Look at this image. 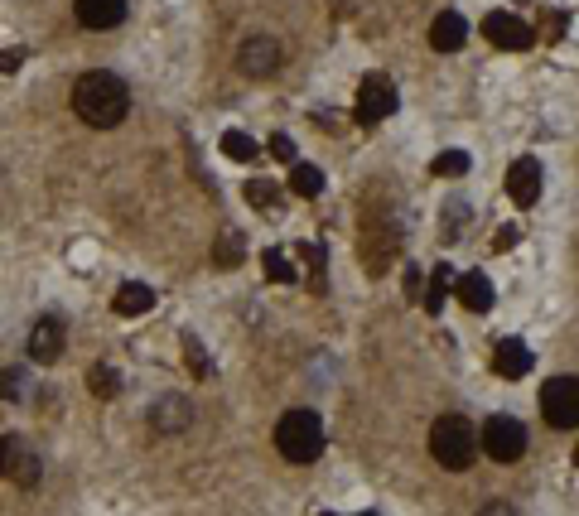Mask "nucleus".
I'll list each match as a JSON object with an SVG mask.
<instances>
[{"instance_id":"obj_16","label":"nucleus","mask_w":579,"mask_h":516,"mask_svg":"<svg viewBox=\"0 0 579 516\" xmlns=\"http://www.w3.org/2000/svg\"><path fill=\"white\" fill-rule=\"evenodd\" d=\"M454 295H459L464 309L488 314V309H493V280H488L483 271H469V275H459V280H454Z\"/></svg>"},{"instance_id":"obj_28","label":"nucleus","mask_w":579,"mask_h":516,"mask_svg":"<svg viewBox=\"0 0 579 516\" xmlns=\"http://www.w3.org/2000/svg\"><path fill=\"white\" fill-rule=\"evenodd\" d=\"M300 256H304V266L314 271V290H324V266H329V256H324V246H300Z\"/></svg>"},{"instance_id":"obj_27","label":"nucleus","mask_w":579,"mask_h":516,"mask_svg":"<svg viewBox=\"0 0 579 516\" xmlns=\"http://www.w3.org/2000/svg\"><path fill=\"white\" fill-rule=\"evenodd\" d=\"M25 372H20V367H5V372H0V401H20V396H25Z\"/></svg>"},{"instance_id":"obj_33","label":"nucleus","mask_w":579,"mask_h":516,"mask_svg":"<svg viewBox=\"0 0 579 516\" xmlns=\"http://www.w3.org/2000/svg\"><path fill=\"white\" fill-rule=\"evenodd\" d=\"M478 516H517V512H512L507 502H488V507H483V512H478Z\"/></svg>"},{"instance_id":"obj_15","label":"nucleus","mask_w":579,"mask_h":516,"mask_svg":"<svg viewBox=\"0 0 579 516\" xmlns=\"http://www.w3.org/2000/svg\"><path fill=\"white\" fill-rule=\"evenodd\" d=\"M464 39H469V25H464L459 10H444L440 20L430 25V49H435V54H459Z\"/></svg>"},{"instance_id":"obj_29","label":"nucleus","mask_w":579,"mask_h":516,"mask_svg":"<svg viewBox=\"0 0 579 516\" xmlns=\"http://www.w3.org/2000/svg\"><path fill=\"white\" fill-rule=\"evenodd\" d=\"M184 357H189L193 377H208V357H203V348H198V338H184Z\"/></svg>"},{"instance_id":"obj_11","label":"nucleus","mask_w":579,"mask_h":516,"mask_svg":"<svg viewBox=\"0 0 579 516\" xmlns=\"http://www.w3.org/2000/svg\"><path fill=\"white\" fill-rule=\"evenodd\" d=\"M63 343H68V328L58 324L54 314L39 319V324L29 328V362H39V367L58 362V357H63Z\"/></svg>"},{"instance_id":"obj_25","label":"nucleus","mask_w":579,"mask_h":516,"mask_svg":"<svg viewBox=\"0 0 579 516\" xmlns=\"http://www.w3.org/2000/svg\"><path fill=\"white\" fill-rule=\"evenodd\" d=\"M430 174H440V179H459V174H469V155H464V150H444L440 160L430 164Z\"/></svg>"},{"instance_id":"obj_26","label":"nucleus","mask_w":579,"mask_h":516,"mask_svg":"<svg viewBox=\"0 0 579 516\" xmlns=\"http://www.w3.org/2000/svg\"><path fill=\"white\" fill-rule=\"evenodd\" d=\"M276 193L280 189L271 184V179H251V184H247V203H251V208H266V213H271V208L280 203Z\"/></svg>"},{"instance_id":"obj_1","label":"nucleus","mask_w":579,"mask_h":516,"mask_svg":"<svg viewBox=\"0 0 579 516\" xmlns=\"http://www.w3.org/2000/svg\"><path fill=\"white\" fill-rule=\"evenodd\" d=\"M73 111L83 116L87 126L111 131V126H121L126 111H131V87L116 78V73H83L78 87H73Z\"/></svg>"},{"instance_id":"obj_3","label":"nucleus","mask_w":579,"mask_h":516,"mask_svg":"<svg viewBox=\"0 0 579 516\" xmlns=\"http://www.w3.org/2000/svg\"><path fill=\"white\" fill-rule=\"evenodd\" d=\"M430 454L435 463H444L449 473H464L478 454V430H473L464 415H440L435 425H430Z\"/></svg>"},{"instance_id":"obj_24","label":"nucleus","mask_w":579,"mask_h":516,"mask_svg":"<svg viewBox=\"0 0 579 516\" xmlns=\"http://www.w3.org/2000/svg\"><path fill=\"white\" fill-rule=\"evenodd\" d=\"M261 266H266V275H271L276 285H290V280H295V266H290V256H285L280 246H266V256H261Z\"/></svg>"},{"instance_id":"obj_17","label":"nucleus","mask_w":579,"mask_h":516,"mask_svg":"<svg viewBox=\"0 0 579 516\" xmlns=\"http://www.w3.org/2000/svg\"><path fill=\"white\" fill-rule=\"evenodd\" d=\"M121 20H126V0H78L83 29H116Z\"/></svg>"},{"instance_id":"obj_31","label":"nucleus","mask_w":579,"mask_h":516,"mask_svg":"<svg viewBox=\"0 0 579 516\" xmlns=\"http://www.w3.org/2000/svg\"><path fill=\"white\" fill-rule=\"evenodd\" d=\"M406 295L425 299V280H420V266H406Z\"/></svg>"},{"instance_id":"obj_7","label":"nucleus","mask_w":579,"mask_h":516,"mask_svg":"<svg viewBox=\"0 0 579 516\" xmlns=\"http://www.w3.org/2000/svg\"><path fill=\"white\" fill-rule=\"evenodd\" d=\"M39 454L29 449L20 435H5L0 439V478H10V483H20V488H34L39 483Z\"/></svg>"},{"instance_id":"obj_35","label":"nucleus","mask_w":579,"mask_h":516,"mask_svg":"<svg viewBox=\"0 0 579 516\" xmlns=\"http://www.w3.org/2000/svg\"><path fill=\"white\" fill-rule=\"evenodd\" d=\"M324 516H329V512H324ZM362 516H372V512H362Z\"/></svg>"},{"instance_id":"obj_36","label":"nucleus","mask_w":579,"mask_h":516,"mask_svg":"<svg viewBox=\"0 0 579 516\" xmlns=\"http://www.w3.org/2000/svg\"><path fill=\"white\" fill-rule=\"evenodd\" d=\"M575 463H579V449H575Z\"/></svg>"},{"instance_id":"obj_2","label":"nucleus","mask_w":579,"mask_h":516,"mask_svg":"<svg viewBox=\"0 0 579 516\" xmlns=\"http://www.w3.org/2000/svg\"><path fill=\"white\" fill-rule=\"evenodd\" d=\"M276 449H280V459L300 463V468L314 463L324 454V420L314 410H285L276 425Z\"/></svg>"},{"instance_id":"obj_22","label":"nucleus","mask_w":579,"mask_h":516,"mask_svg":"<svg viewBox=\"0 0 579 516\" xmlns=\"http://www.w3.org/2000/svg\"><path fill=\"white\" fill-rule=\"evenodd\" d=\"M222 155L237 164H251V160H261V145H256L247 131H227V136H222Z\"/></svg>"},{"instance_id":"obj_14","label":"nucleus","mask_w":579,"mask_h":516,"mask_svg":"<svg viewBox=\"0 0 579 516\" xmlns=\"http://www.w3.org/2000/svg\"><path fill=\"white\" fill-rule=\"evenodd\" d=\"M531 362H536V357H531V348H526L522 338H502L493 348V372L507 381H522L526 372H531Z\"/></svg>"},{"instance_id":"obj_21","label":"nucleus","mask_w":579,"mask_h":516,"mask_svg":"<svg viewBox=\"0 0 579 516\" xmlns=\"http://www.w3.org/2000/svg\"><path fill=\"white\" fill-rule=\"evenodd\" d=\"M242 251H247V242H242V232H222L218 242H213V266H222V271H232V266H242Z\"/></svg>"},{"instance_id":"obj_9","label":"nucleus","mask_w":579,"mask_h":516,"mask_svg":"<svg viewBox=\"0 0 579 516\" xmlns=\"http://www.w3.org/2000/svg\"><path fill=\"white\" fill-rule=\"evenodd\" d=\"M362 261H367V271L382 275L391 261H396V222L382 218V222H367L362 227Z\"/></svg>"},{"instance_id":"obj_10","label":"nucleus","mask_w":579,"mask_h":516,"mask_svg":"<svg viewBox=\"0 0 579 516\" xmlns=\"http://www.w3.org/2000/svg\"><path fill=\"white\" fill-rule=\"evenodd\" d=\"M483 34L493 39L497 49H512V54L536 44V29L526 25V20H517V15H507V10H493V15L483 20Z\"/></svg>"},{"instance_id":"obj_18","label":"nucleus","mask_w":579,"mask_h":516,"mask_svg":"<svg viewBox=\"0 0 579 516\" xmlns=\"http://www.w3.org/2000/svg\"><path fill=\"white\" fill-rule=\"evenodd\" d=\"M111 309L121 314V319H140V314H150L155 309V290L150 285H140V280H126L116 299H111Z\"/></svg>"},{"instance_id":"obj_8","label":"nucleus","mask_w":579,"mask_h":516,"mask_svg":"<svg viewBox=\"0 0 579 516\" xmlns=\"http://www.w3.org/2000/svg\"><path fill=\"white\" fill-rule=\"evenodd\" d=\"M280 58L285 54H280V44L271 34H251L247 44L237 49V73H242V78H271L280 68Z\"/></svg>"},{"instance_id":"obj_23","label":"nucleus","mask_w":579,"mask_h":516,"mask_svg":"<svg viewBox=\"0 0 579 516\" xmlns=\"http://www.w3.org/2000/svg\"><path fill=\"white\" fill-rule=\"evenodd\" d=\"M87 391H92V396H102V401H111V396L121 391V377L111 372L107 362H97V367L87 372Z\"/></svg>"},{"instance_id":"obj_30","label":"nucleus","mask_w":579,"mask_h":516,"mask_svg":"<svg viewBox=\"0 0 579 516\" xmlns=\"http://www.w3.org/2000/svg\"><path fill=\"white\" fill-rule=\"evenodd\" d=\"M266 150H271V160L295 164V140H290V136H271V145H266Z\"/></svg>"},{"instance_id":"obj_20","label":"nucleus","mask_w":579,"mask_h":516,"mask_svg":"<svg viewBox=\"0 0 579 516\" xmlns=\"http://www.w3.org/2000/svg\"><path fill=\"white\" fill-rule=\"evenodd\" d=\"M290 193H300V198H319V193H324V169L295 160V164H290Z\"/></svg>"},{"instance_id":"obj_5","label":"nucleus","mask_w":579,"mask_h":516,"mask_svg":"<svg viewBox=\"0 0 579 516\" xmlns=\"http://www.w3.org/2000/svg\"><path fill=\"white\" fill-rule=\"evenodd\" d=\"M483 454L493 463H517L526 454V425L517 415H493L488 425H483Z\"/></svg>"},{"instance_id":"obj_34","label":"nucleus","mask_w":579,"mask_h":516,"mask_svg":"<svg viewBox=\"0 0 579 516\" xmlns=\"http://www.w3.org/2000/svg\"><path fill=\"white\" fill-rule=\"evenodd\" d=\"M512 242H517V227H502V237H497V251H507Z\"/></svg>"},{"instance_id":"obj_19","label":"nucleus","mask_w":579,"mask_h":516,"mask_svg":"<svg viewBox=\"0 0 579 516\" xmlns=\"http://www.w3.org/2000/svg\"><path fill=\"white\" fill-rule=\"evenodd\" d=\"M454 295V271L449 266H435L430 271V285H425V314H444V299Z\"/></svg>"},{"instance_id":"obj_6","label":"nucleus","mask_w":579,"mask_h":516,"mask_svg":"<svg viewBox=\"0 0 579 516\" xmlns=\"http://www.w3.org/2000/svg\"><path fill=\"white\" fill-rule=\"evenodd\" d=\"M391 111H396V82L386 73H367L358 87V121L362 126H382Z\"/></svg>"},{"instance_id":"obj_12","label":"nucleus","mask_w":579,"mask_h":516,"mask_svg":"<svg viewBox=\"0 0 579 516\" xmlns=\"http://www.w3.org/2000/svg\"><path fill=\"white\" fill-rule=\"evenodd\" d=\"M150 425L160 430V435H184L193 425V406H189V396H160L155 406H150Z\"/></svg>"},{"instance_id":"obj_13","label":"nucleus","mask_w":579,"mask_h":516,"mask_svg":"<svg viewBox=\"0 0 579 516\" xmlns=\"http://www.w3.org/2000/svg\"><path fill=\"white\" fill-rule=\"evenodd\" d=\"M507 198L517 203V208H531L536 198H541V164L522 155V160L507 169Z\"/></svg>"},{"instance_id":"obj_4","label":"nucleus","mask_w":579,"mask_h":516,"mask_svg":"<svg viewBox=\"0 0 579 516\" xmlns=\"http://www.w3.org/2000/svg\"><path fill=\"white\" fill-rule=\"evenodd\" d=\"M541 415L555 430H579V377H551L541 386Z\"/></svg>"},{"instance_id":"obj_32","label":"nucleus","mask_w":579,"mask_h":516,"mask_svg":"<svg viewBox=\"0 0 579 516\" xmlns=\"http://www.w3.org/2000/svg\"><path fill=\"white\" fill-rule=\"evenodd\" d=\"M20 63H25V49H5V54H0V73H15Z\"/></svg>"}]
</instances>
